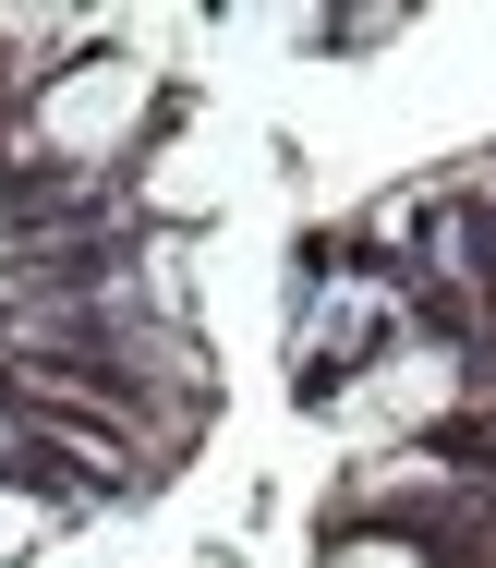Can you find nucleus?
Listing matches in <instances>:
<instances>
[{
  "label": "nucleus",
  "mask_w": 496,
  "mask_h": 568,
  "mask_svg": "<svg viewBox=\"0 0 496 568\" xmlns=\"http://www.w3.org/2000/svg\"><path fill=\"white\" fill-rule=\"evenodd\" d=\"M24 532H37V508H0V557H12V545H24Z\"/></svg>",
  "instance_id": "nucleus-1"
}]
</instances>
